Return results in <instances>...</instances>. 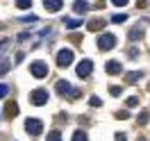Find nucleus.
Instances as JSON below:
<instances>
[{"label":"nucleus","mask_w":150,"mask_h":141,"mask_svg":"<svg viewBox=\"0 0 150 141\" xmlns=\"http://www.w3.org/2000/svg\"><path fill=\"white\" fill-rule=\"evenodd\" d=\"M73 7H75V11H77V14H84V11L89 9V5H86V2H75Z\"/></svg>","instance_id":"f3484780"},{"label":"nucleus","mask_w":150,"mask_h":141,"mask_svg":"<svg viewBox=\"0 0 150 141\" xmlns=\"http://www.w3.org/2000/svg\"><path fill=\"white\" fill-rule=\"evenodd\" d=\"M121 91H123L121 86H112V89H109V94H112V96H121Z\"/></svg>","instance_id":"4be33fe9"},{"label":"nucleus","mask_w":150,"mask_h":141,"mask_svg":"<svg viewBox=\"0 0 150 141\" xmlns=\"http://www.w3.org/2000/svg\"><path fill=\"white\" fill-rule=\"evenodd\" d=\"M112 21H114V23H125V21H127V16H125V14H116Z\"/></svg>","instance_id":"aec40b11"},{"label":"nucleus","mask_w":150,"mask_h":141,"mask_svg":"<svg viewBox=\"0 0 150 141\" xmlns=\"http://www.w3.org/2000/svg\"><path fill=\"white\" fill-rule=\"evenodd\" d=\"M55 89H57V94H59V96H68V94L73 96V91H75V89H71V84H68L66 80H59Z\"/></svg>","instance_id":"0eeeda50"},{"label":"nucleus","mask_w":150,"mask_h":141,"mask_svg":"<svg viewBox=\"0 0 150 141\" xmlns=\"http://www.w3.org/2000/svg\"><path fill=\"white\" fill-rule=\"evenodd\" d=\"M5 114H7V118H14V116L18 114V105H16V100H9V103L5 105Z\"/></svg>","instance_id":"1a4fd4ad"},{"label":"nucleus","mask_w":150,"mask_h":141,"mask_svg":"<svg viewBox=\"0 0 150 141\" xmlns=\"http://www.w3.org/2000/svg\"><path fill=\"white\" fill-rule=\"evenodd\" d=\"M116 46V37L114 34H100L98 37V48L100 50H112Z\"/></svg>","instance_id":"f03ea898"},{"label":"nucleus","mask_w":150,"mask_h":141,"mask_svg":"<svg viewBox=\"0 0 150 141\" xmlns=\"http://www.w3.org/2000/svg\"><path fill=\"white\" fill-rule=\"evenodd\" d=\"M7 91H9L7 86H5V84H0V98H2V96H7Z\"/></svg>","instance_id":"b1692460"},{"label":"nucleus","mask_w":150,"mask_h":141,"mask_svg":"<svg viewBox=\"0 0 150 141\" xmlns=\"http://www.w3.org/2000/svg\"><path fill=\"white\" fill-rule=\"evenodd\" d=\"M73 64V50H68V48H64V50H59V55H57V66H71Z\"/></svg>","instance_id":"7ed1b4c3"},{"label":"nucleus","mask_w":150,"mask_h":141,"mask_svg":"<svg viewBox=\"0 0 150 141\" xmlns=\"http://www.w3.org/2000/svg\"><path fill=\"white\" fill-rule=\"evenodd\" d=\"M116 141H125V134H116Z\"/></svg>","instance_id":"a878e982"},{"label":"nucleus","mask_w":150,"mask_h":141,"mask_svg":"<svg viewBox=\"0 0 150 141\" xmlns=\"http://www.w3.org/2000/svg\"><path fill=\"white\" fill-rule=\"evenodd\" d=\"M64 25L68 30H75V28H80V21H75V18H64Z\"/></svg>","instance_id":"4468645a"},{"label":"nucleus","mask_w":150,"mask_h":141,"mask_svg":"<svg viewBox=\"0 0 150 141\" xmlns=\"http://www.w3.org/2000/svg\"><path fill=\"white\" fill-rule=\"evenodd\" d=\"M116 116H118V118H130V114L125 112V109H123V112H118V114H116Z\"/></svg>","instance_id":"393cba45"},{"label":"nucleus","mask_w":150,"mask_h":141,"mask_svg":"<svg viewBox=\"0 0 150 141\" xmlns=\"http://www.w3.org/2000/svg\"><path fill=\"white\" fill-rule=\"evenodd\" d=\"M141 77H143V73H141V71H132V73H127V82H132V84H134V82H139Z\"/></svg>","instance_id":"9b49d317"},{"label":"nucleus","mask_w":150,"mask_h":141,"mask_svg":"<svg viewBox=\"0 0 150 141\" xmlns=\"http://www.w3.org/2000/svg\"><path fill=\"white\" fill-rule=\"evenodd\" d=\"M71 141H89V139H86V132L77 130V132H75V134H73V139H71Z\"/></svg>","instance_id":"dca6fc26"},{"label":"nucleus","mask_w":150,"mask_h":141,"mask_svg":"<svg viewBox=\"0 0 150 141\" xmlns=\"http://www.w3.org/2000/svg\"><path fill=\"white\" fill-rule=\"evenodd\" d=\"M59 7H62V2H59V0H50V2L46 0V9L48 11H57Z\"/></svg>","instance_id":"f8f14e48"},{"label":"nucleus","mask_w":150,"mask_h":141,"mask_svg":"<svg viewBox=\"0 0 150 141\" xmlns=\"http://www.w3.org/2000/svg\"><path fill=\"white\" fill-rule=\"evenodd\" d=\"M30 73L37 77V80H39V77H46L48 75V64H46V62H34V64L30 66Z\"/></svg>","instance_id":"20e7f679"},{"label":"nucleus","mask_w":150,"mask_h":141,"mask_svg":"<svg viewBox=\"0 0 150 141\" xmlns=\"http://www.w3.org/2000/svg\"><path fill=\"white\" fill-rule=\"evenodd\" d=\"M137 105H139V98H137V96L127 98V107H137Z\"/></svg>","instance_id":"412c9836"},{"label":"nucleus","mask_w":150,"mask_h":141,"mask_svg":"<svg viewBox=\"0 0 150 141\" xmlns=\"http://www.w3.org/2000/svg\"><path fill=\"white\" fill-rule=\"evenodd\" d=\"M91 71H93V64H91L89 59L80 62V66H77V75H80V77H89V75H91Z\"/></svg>","instance_id":"423d86ee"},{"label":"nucleus","mask_w":150,"mask_h":141,"mask_svg":"<svg viewBox=\"0 0 150 141\" xmlns=\"http://www.w3.org/2000/svg\"><path fill=\"white\" fill-rule=\"evenodd\" d=\"M25 130H28L32 137H39V134L43 132V123L39 121V118H28V121H25Z\"/></svg>","instance_id":"f257e3e1"},{"label":"nucleus","mask_w":150,"mask_h":141,"mask_svg":"<svg viewBox=\"0 0 150 141\" xmlns=\"http://www.w3.org/2000/svg\"><path fill=\"white\" fill-rule=\"evenodd\" d=\"M46 100H48V91L46 89H37V91L30 94V103L32 105H46Z\"/></svg>","instance_id":"39448f33"},{"label":"nucleus","mask_w":150,"mask_h":141,"mask_svg":"<svg viewBox=\"0 0 150 141\" xmlns=\"http://www.w3.org/2000/svg\"><path fill=\"white\" fill-rule=\"evenodd\" d=\"M103 25H105V21H103V18H93L91 23H89V30H91V32H98Z\"/></svg>","instance_id":"9d476101"},{"label":"nucleus","mask_w":150,"mask_h":141,"mask_svg":"<svg viewBox=\"0 0 150 141\" xmlns=\"http://www.w3.org/2000/svg\"><path fill=\"white\" fill-rule=\"evenodd\" d=\"M48 141H62V134H59V130H52L50 134H48Z\"/></svg>","instance_id":"a211bd4d"},{"label":"nucleus","mask_w":150,"mask_h":141,"mask_svg":"<svg viewBox=\"0 0 150 141\" xmlns=\"http://www.w3.org/2000/svg\"><path fill=\"white\" fill-rule=\"evenodd\" d=\"M137 123H139V125H146V123H148V112H141L139 118H137Z\"/></svg>","instance_id":"6ab92c4d"},{"label":"nucleus","mask_w":150,"mask_h":141,"mask_svg":"<svg viewBox=\"0 0 150 141\" xmlns=\"http://www.w3.org/2000/svg\"><path fill=\"white\" fill-rule=\"evenodd\" d=\"M105 71H107L109 75H116V73H121V71H123V64H121V62H116V59H112V62H107Z\"/></svg>","instance_id":"6e6552de"},{"label":"nucleus","mask_w":150,"mask_h":141,"mask_svg":"<svg viewBox=\"0 0 150 141\" xmlns=\"http://www.w3.org/2000/svg\"><path fill=\"white\" fill-rule=\"evenodd\" d=\"M9 68H11V62H9V59H0V75H5Z\"/></svg>","instance_id":"ddd939ff"},{"label":"nucleus","mask_w":150,"mask_h":141,"mask_svg":"<svg viewBox=\"0 0 150 141\" xmlns=\"http://www.w3.org/2000/svg\"><path fill=\"white\" fill-rule=\"evenodd\" d=\"M141 37H143V30H141V28H134L130 32V39H132V41H137V39H141Z\"/></svg>","instance_id":"2eb2a0df"},{"label":"nucleus","mask_w":150,"mask_h":141,"mask_svg":"<svg viewBox=\"0 0 150 141\" xmlns=\"http://www.w3.org/2000/svg\"><path fill=\"white\" fill-rule=\"evenodd\" d=\"M89 103H91V107H100V105H103V103H100V98H91Z\"/></svg>","instance_id":"5701e85b"}]
</instances>
